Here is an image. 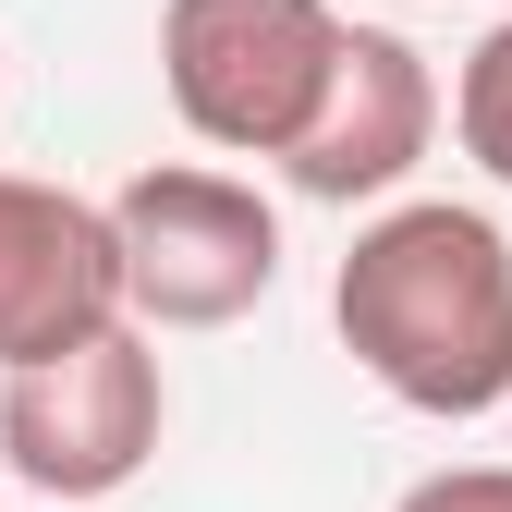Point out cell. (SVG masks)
I'll return each mask as SVG.
<instances>
[{"mask_svg": "<svg viewBox=\"0 0 512 512\" xmlns=\"http://www.w3.org/2000/svg\"><path fill=\"white\" fill-rule=\"evenodd\" d=\"M330 317L403 415L476 427L512 403V232L464 196L378 208L330 269Z\"/></svg>", "mask_w": 512, "mask_h": 512, "instance_id": "obj_1", "label": "cell"}, {"mask_svg": "<svg viewBox=\"0 0 512 512\" xmlns=\"http://www.w3.org/2000/svg\"><path fill=\"white\" fill-rule=\"evenodd\" d=\"M342 37L354 25L330 0H159V86H171L196 147L293 159L305 122L330 110Z\"/></svg>", "mask_w": 512, "mask_h": 512, "instance_id": "obj_2", "label": "cell"}, {"mask_svg": "<svg viewBox=\"0 0 512 512\" xmlns=\"http://www.w3.org/2000/svg\"><path fill=\"white\" fill-rule=\"evenodd\" d=\"M110 232H122L135 330H232V317H256L281 293V208L244 171L159 159L110 196Z\"/></svg>", "mask_w": 512, "mask_h": 512, "instance_id": "obj_3", "label": "cell"}, {"mask_svg": "<svg viewBox=\"0 0 512 512\" xmlns=\"http://www.w3.org/2000/svg\"><path fill=\"white\" fill-rule=\"evenodd\" d=\"M159 427H171V378L147 330H110L61 366L0 378V464L37 488V512H86L110 488H135Z\"/></svg>", "mask_w": 512, "mask_h": 512, "instance_id": "obj_4", "label": "cell"}, {"mask_svg": "<svg viewBox=\"0 0 512 512\" xmlns=\"http://www.w3.org/2000/svg\"><path fill=\"white\" fill-rule=\"evenodd\" d=\"M110 330H135L122 305V232L98 196L37 171H0V378L61 366Z\"/></svg>", "mask_w": 512, "mask_h": 512, "instance_id": "obj_5", "label": "cell"}, {"mask_svg": "<svg viewBox=\"0 0 512 512\" xmlns=\"http://www.w3.org/2000/svg\"><path fill=\"white\" fill-rule=\"evenodd\" d=\"M439 147V74L427 49L391 37V25H354L342 37V74H330V110L305 122V147L281 159V183L305 208H403L415 159Z\"/></svg>", "mask_w": 512, "mask_h": 512, "instance_id": "obj_6", "label": "cell"}, {"mask_svg": "<svg viewBox=\"0 0 512 512\" xmlns=\"http://www.w3.org/2000/svg\"><path fill=\"white\" fill-rule=\"evenodd\" d=\"M452 135H464V159L512 196V13L464 49V74H452Z\"/></svg>", "mask_w": 512, "mask_h": 512, "instance_id": "obj_7", "label": "cell"}, {"mask_svg": "<svg viewBox=\"0 0 512 512\" xmlns=\"http://www.w3.org/2000/svg\"><path fill=\"white\" fill-rule=\"evenodd\" d=\"M391 512H512V464H439V476H415Z\"/></svg>", "mask_w": 512, "mask_h": 512, "instance_id": "obj_8", "label": "cell"}]
</instances>
